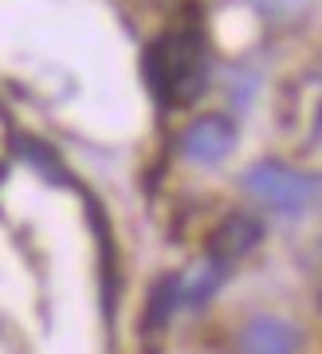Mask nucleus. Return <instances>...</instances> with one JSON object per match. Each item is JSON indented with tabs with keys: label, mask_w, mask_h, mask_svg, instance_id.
Segmentation results:
<instances>
[{
	"label": "nucleus",
	"mask_w": 322,
	"mask_h": 354,
	"mask_svg": "<svg viewBox=\"0 0 322 354\" xmlns=\"http://www.w3.org/2000/svg\"><path fill=\"white\" fill-rule=\"evenodd\" d=\"M12 146H16V153L24 158V162H32L39 169V174L48 177V181H59V185H67L71 177H67V169H63V162H59V153L51 150L48 142H36V138H12Z\"/></svg>",
	"instance_id": "nucleus-8"
},
{
	"label": "nucleus",
	"mask_w": 322,
	"mask_h": 354,
	"mask_svg": "<svg viewBox=\"0 0 322 354\" xmlns=\"http://www.w3.org/2000/svg\"><path fill=\"white\" fill-rule=\"evenodd\" d=\"M177 307H181V283H177V276H161L153 283V291H149V307H146V319H142V330H161L173 319Z\"/></svg>",
	"instance_id": "nucleus-7"
},
{
	"label": "nucleus",
	"mask_w": 322,
	"mask_h": 354,
	"mask_svg": "<svg viewBox=\"0 0 322 354\" xmlns=\"http://www.w3.org/2000/svg\"><path fill=\"white\" fill-rule=\"evenodd\" d=\"M244 189L275 213H307L322 205V174L287 162H256L244 174Z\"/></svg>",
	"instance_id": "nucleus-2"
},
{
	"label": "nucleus",
	"mask_w": 322,
	"mask_h": 354,
	"mask_svg": "<svg viewBox=\"0 0 322 354\" xmlns=\"http://www.w3.org/2000/svg\"><path fill=\"white\" fill-rule=\"evenodd\" d=\"M224 276H228V264H224V260H216V256H200L185 276H177V283H181V304L205 307L212 295H216V288L224 283Z\"/></svg>",
	"instance_id": "nucleus-6"
},
{
	"label": "nucleus",
	"mask_w": 322,
	"mask_h": 354,
	"mask_svg": "<svg viewBox=\"0 0 322 354\" xmlns=\"http://www.w3.org/2000/svg\"><path fill=\"white\" fill-rule=\"evenodd\" d=\"M232 146H236V127L224 114H205V118H197L185 130V138H181L185 158L197 165H220L232 153Z\"/></svg>",
	"instance_id": "nucleus-3"
},
{
	"label": "nucleus",
	"mask_w": 322,
	"mask_h": 354,
	"mask_svg": "<svg viewBox=\"0 0 322 354\" xmlns=\"http://www.w3.org/2000/svg\"><path fill=\"white\" fill-rule=\"evenodd\" d=\"M260 241H263V225L256 221V216L252 213H228L220 225H216V232H212L209 256L232 264V260H244V256L256 252Z\"/></svg>",
	"instance_id": "nucleus-5"
},
{
	"label": "nucleus",
	"mask_w": 322,
	"mask_h": 354,
	"mask_svg": "<svg viewBox=\"0 0 322 354\" xmlns=\"http://www.w3.org/2000/svg\"><path fill=\"white\" fill-rule=\"evenodd\" d=\"M319 304H322V291H319Z\"/></svg>",
	"instance_id": "nucleus-9"
},
{
	"label": "nucleus",
	"mask_w": 322,
	"mask_h": 354,
	"mask_svg": "<svg viewBox=\"0 0 322 354\" xmlns=\"http://www.w3.org/2000/svg\"><path fill=\"white\" fill-rule=\"evenodd\" d=\"M142 75L161 106H189L209 83V44L197 28H173L142 55Z\"/></svg>",
	"instance_id": "nucleus-1"
},
{
	"label": "nucleus",
	"mask_w": 322,
	"mask_h": 354,
	"mask_svg": "<svg viewBox=\"0 0 322 354\" xmlns=\"http://www.w3.org/2000/svg\"><path fill=\"white\" fill-rule=\"evenodd\" d=\"M303 335L287 319L260 315L236 335V354H299Z\"/></svg>",
	"instance_id": "nucleus-4"
}]
</instances>
